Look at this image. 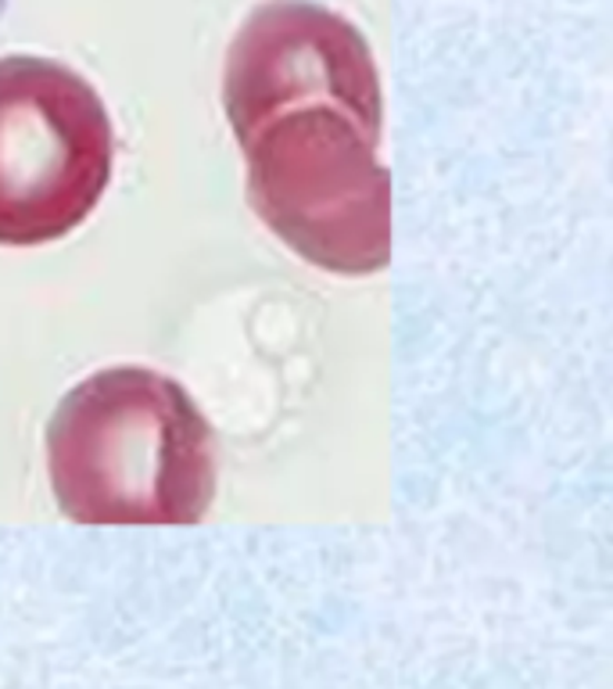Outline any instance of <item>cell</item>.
<instances>
[{"instance_id": "cell-3", "label": "cell", "mask_w": 613, "mask_h": 689, "mask_svg": "<svg viewBox=\"0 0 613 689\" xmlns=\"http://www.w3.org/2000/svg\"><path fill=\"white\" fill-rule=\"evenodd\" d=\"M108 173L111 122L87 79L51 58H0V245L72 230Z\"/></svg>"}, {"instance_id": "cell-1", "label": "cell", "mask_w": 613, "mask_h": 689, "mask_svg": "<svg viewBox=\"0 0 613 689\" xmlns=\"http://www.w3.org/2000/svg\"><path fill=\"white\" fill-rule=\"evenodd\" d=\"M226 111L251 163V195L287 242L305 201L387 195L374 163L380 87L348 19L309 0L258 4L226 55Z\"/></svg>"}, {"instance_id": "cell-2", "label": "cell", "mask_w": 613, "mask_h": 689, "mask_svg": "<svg viewBox=\"0 0 613 689\" xmlns=\"http://www.w3.org/2000/svg\"><path fill=\"white\" fill-rule=\"evenodd\" d=\"M51 478L76 521H198L212 500V431L155 371L93 374L51 421Z\"/></svg>"}, {"instance_id": "cell-4", "label": "cell", "mask_w": 613, "mask_h": 689, "mask_svg": "<svg viewBox=\"0 0 613 689\" xmlns=\"http://www.w3.org/2000/svg\"><path fill=\"white\" fill-rule=\"evenodd\" d=\"M4 8H8V0H0V19H4Z\"/></svg>"}]
</instances>
